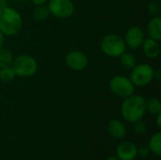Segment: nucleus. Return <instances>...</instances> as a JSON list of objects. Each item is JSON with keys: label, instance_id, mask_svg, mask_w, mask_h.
I'll return each instance as SVG.
<instances>
[{"label": "nucleus", "instance_id": "9d476101", "mask_svg": "<svg viewBox=\"0 0 161 160\" xmlns=\"http://www.w3.org/2000/svg\"><path fill=\"white\" fill-rule=\"evenodd\" d=\"M116 157L120 160H134L138 157V147L131 141H123L116 148Z\"/></svg>", "mask_w": 161, "mask_h": 160}, {"label": "nucleus", "instance_id": "4be33fe9", "mask_svg": "<svg viewBox=\"0 0 161 160\" xmlns=\"http://www.w3.org/2000/svg\"><path fill=\"white\" fill-rule=\"evenodd\" d=\"M150 150L148 148V146H141L140 148H138V155L141 157H147L150 154Z\"/></svg>", "mask_w": 161, "mask_h": 160}, {"label": "nucleus", "instance_id": "20e7f679", "mask_svg": "<svg viewBox=\"0 0 161 160\" xmlns=\"http://www.w3.org/2000/svg\"><path fill=\"white\" fill-rule=\"evenodd\" d=\"M11 67L16 75L27 77L36 73L38 65L32 57L28 55H21L13 60Z\"/></svg>", "mask_w": 161, "mask_h": 160}, {"label": "nucleus", "instance_id": "1a4fd4ad", "mask_svg": "<svg viewBox=\"0 0 161 160\" xmlns=\"http://www.w3.org/2000/svg\"><path fill=\"white\" fill-rule=\"evenodd\" d=\"M144 41V32L143 30L137 25L131 26L125 33V42L126 46L130 47L131 49H137L142 46Z\"/></svg>", "mask_w": 161, "mask_h": 160}, {"label": "nucleus", "instance_id": "39448f33", "mask_svg": "<svg viewBox=\"0 0 161 160\" xmlns=\"http://www.w3.org/2000/svg\"><path fill=\"white\" fill-rule=\"evenodd\" d=\"M154 79V70L153 68L145 63L136 65L131 72L130 80L134 86L144 87L152 82Z\"/></svg>", "mask_w": 161, "mask_h": 160}, {"label": "nucleus", "instance_id": "a878e982", "mask_svg": "<svg viewBox=\"0 0 161 160\" xmlns=\"http://www.w3.org/2000/svg\"><path fill=\"white\" fill-rule=\"evenodd\" d=\"M7 7V1L6 0H0V8Z\"/></svg>", "mask_w": 161, "mask_h": 160}, {"label": "nucleus", "instance_id": "5701e85b", "mask_svg": "<svg viewBox=\"0 0 161 160\" xmlns=\"http://www.w3.org/2000/svg\"><path fill=\"white\" fill-rule=\"evenodd\" d=\"M160 120H161V114H158L157 115V125H158V128L160 129L161 128V124H160Z\"/></svg>", "mask_w": 161, "mask_h": 160}, {"label": "nucleus", "instance_id": "bb28decb", "mask_svg": "<svg viewBox=\"0 0 161 160\" xmlns=\"http://www.w3.org/2000/svg\"><path fill=\"white\" fill-rule=\"evenodd\" d=\"M106 160H120L117 157H108Z\"/></svg>", "mask_w": 161, "mask_h": 160}, {"label": "nucleus", "instance_id": "b1692460", "mask_svg": "<svg viewBox=\"0 0 161 160\" xmlns=\"http://www.w3.org/2000/svg\"><path fill=\"white\" fill-rule=\"evenodd\" d=\"M4 42H5V35L2 32H0V47L3 46Z\"/></svg>", "mask_w": 161, "mask_h": 160}, {"label": "nucleus", "instance_id": "f3484780", "mask_svg": "<svg viewBox=\"0 0 161 160\" xmlns=\"http://www.w3.org/2000/svg\"><path fill=\"white\" fill-rule=\"evenodd\" d=\"M13 58L11 53L8 49L0 47V68L11 66Z\"/></svg>", "mask_w": 161, "mask_h": 160}, {"label": "nucleus", "instance_id": "aec40b11", "mask_svg": "<svg viewBox=\"0 0 161 160\" xmlns=\"http://www.w3.org/2000/svg\"><path fill=\"white\" fill-rule=\"evenodd\" d=\"M148 10L150 12L151 15H153V17L156 16H159L160 13V4L158 1L157 0H153L148 4Z\"/></svg>", "mask_w": 161, "mask_h": 160}, {"label": "nucleus", "instance_id": "f257e3e1", "mask_svg": "<svg viewBox=\"0 0 161 160\" xmlns=\"http://www.w3.org/2000/svg\"><path fill=\"white\" fill-rule=\"evenodd\" d=\"M145 112L146 100L141 95L132 94L125 98L121 107V114L123 118L129 123H135L142 120Z\"/></svg>", "mask_w": 161, "mask_h": 160}, {"label": "nucleus", "instance_id": "2eb2a0df", "mask_svg": "<svg viewBox=\"0 0 161 160\" xmlns=\"http://www.w3.org/2000/svg\"><path fill=\"white\" fill-rule=\"evenodd\" d=\"M120 63L124 68L132 70L136 66V58L132 54L124 53L120 56Z\"/></svg>", "mask_w": 161, "mask_h": 160}, {"label": "nucleus", "instance_id": "393cba45", "mask_svg": "<svg viewBox=\"0 0 161 160\" xmlns=\"http://www.w3.org/2000/svg\"><path fill=\"white\" fill-rule=\"evenodd\" d=\"M32 2L38 6V5H43L46 2V0H32Z\"/></svg>", "mask_w": 161, "mask_h": 160}, {"label": "nucleus", "instance_id": "4468645a", "mask_svg": "<svg viewBox=\"0 0 161 160\" xmlns=\"http://www.w3.org/2000/svg\"><path fill=\"white\" fill-rule=\"evenodd\" d=\"M148 148L151 153H153L156 156H160L161 155V132L158 131L154 133L148 143Z\"/></svg>", "mask_w": 161, "mask_h": 160}, {"label": "nucleus", "instance_id": "9b49d317", "mask_svg": "<svg viewBox=\"0 0 161 160\" xmlns=\"http://www.w3.org/2000/svg\"><path fill=\"white\" fill-rule=\"evenodd\" d=\"M107 130L108 135L116 140H121L126 135V127L125 124L118 119L110 120L108 124Z\"/></svg>", "mask_w": 161, "mask_h": 160}, {"label": "nucleus", "instance_id": "dca6fc26", "mask_svg": "<svg viewBox=\"0 0 161 160\" xmlns=\"http://www.w3.org/2000/svg\"><path fill=\"white\" fill-rule=\"evenodd\" d=\"M146 110H148L152 115H158L161 111L160 101L158 98L152 97L146 101Z\"/></svg>", "mask_w": 161, "mask_h": 160}, {"label": "nucleus", "instance_id": "423d86ee", "mask_svg": "<svg viewBox=\"0 0 161 160\" xmlns=\"http://www.w3.org/2000/svg\"><path fill=\"white\" fill-rule=\"evenodd\" d=\"M110 91L120 98H126L134 93L135 87L130 78L123 75L114 76L109 83Z\"/></svg>", "mask_w": 161, "mask_h": 160}, {"label": "nucleus", "instance_id": "0eeeda50", "mask_svg": "<svg viewBox=\"0 0 161 160\" xmlns=\"http://www.w3.org/2000/svg\"><path fill=\"white\" fill-rule=\"evenodd\" d=\"M48 8L54 16L65 19L74 13L75 5L72 0H50Z\"/></svg>", "mask_w": 161, "mask_h": 160}, {"label": "nucleus", "instance_id": "f03ea898", "mask_svg": "<svg viewBox=\"0 0 161 160\" xmlns=\"http://www.w3.org/2000/svg\"><path fill=\"white\" fill-rule=\"evenodd\" d=\"M22 17L15 9L8 7L0 8V32L4 35H16L22 27Z\"/></svg>", "mask_w": 161, "mask_h": 160}, {"label": "nucleus", "instance_id": "6ab92c4d", "mask_svg": "<svg viewBox=\"0 0 161 160\" xmlns=\"http://www.w3.org/2000/svg\"><path fill=\"white\" fill-rule=\"evenodd\" d=\"M15 72L13 71L11 66L8 67H5V68H1L0 70V80L3 82H10L14 79L15 77Z\"/></svg>", "mask_w": 161, "mask_h": 160}, {"label": "nucleus", "instance_id": "6e6552de", "mask_svg": "<svg viewBox=\"0 0 161 160\" xmlns=\"http://www.w3.org/2000/svg\"><path fill=\"white\" fill-rule=\"evenodd\" d=\"M65 62L69 68L74 71H82L88 65V58L81 51H72L67 54Z\"/></svg>", "mask_w": 161, "mask_h": 160}, {"label": "nucleus", "instance_id": "ddd939ff", "mask_svg": "<svg viewBox=\"0 0 161 160\" xmlns=\"http://www.w3.org/2000/svg\"><path fill=\"white\" fill-rule=\"evenodd\" d=\"M147 33L151 39L156 41H159L161 39V18L159 16L153 17L148 25H147Z\"/></svg>", "mask_w": 161, "mask_h": 160}, {"label": "nucleus", "instance_id": "7ed1b4c3", "mask_svg": "<svg viewBox=\"0 0 161 160\" xmlns=\"http://www.w3.org/2000/svg\"><path fill=\"white\" fill-rule=\"evenodd\" d=\"M100 47L105 55L111 58H117L125 52L126 44L122 37L115 34H109L101 41Z\"/></svg>", "mask_w": 161, "mask_h": 160}, {"label": "nucleus", "instance_id": "f8f14e48", "mask_svg": "<svg viewBox=\"0 0 161 160\" xmlns=\"http://www.w3.org/2000/svg\"><path fill=\"white\" fill-rule=\"evenodd\" d=\"M142 49L144 54L150 58H157L159 56L160 53V47L159 44L158 42V41L154 40V39H144L143 42H142Z\"/></svg>", "mask_w": 161, "mask_h": 160}, {"label": "nucleus", "instance_id": "cd10ccee", "mask_svg": "<svg viewBox=\"0 0 161 160\" xmlns=\"http://www.w3.org/2000/svg\"><path fill=\"white\" fill-rule=\"evenodd\" d=\"M21 1H24V2H26V1H28V0H21Z\"/></svg>", "mask_w": 161, "mask_h": 160}, {"label": "nucleus", "instance_id": "a211bd4d", "mask_svg": "<svg viewBox=\"0 0 161 160\" xmlns=\"http://www.w3.org/2000/svg\"><path fill=\"white\" fill-rule=\"evenodd\" d=\"M49 13L50 11L48 7L43 5H38L33 10V17L37 21H43L48 17Z\"/></svg>", "mask_w": 161, "mask_h": 160}, {"label": "nucleus", "instance_id": "412c9836", "mask_svg": "<svg viewBox=\"0 0 161 160\" xmlns=\"http://www.w3.org/2000/svg\"><path fill=\"white\" fill-rule=\"evenodd\" d=\"M134 124V131H135V133L136 134H138V135H142V134H144L145 132H146V130H147V127H146V124L142 121V120H140V121H137V122H135V123H133Z\"/></svg>", "mask_w": 161, "mask_h": 160}]
</instances>
